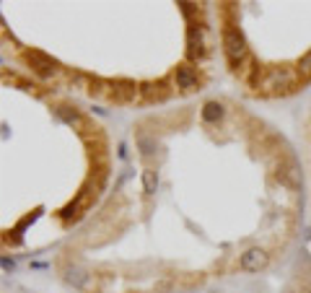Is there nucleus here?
<instances>
[{
    "label": "nucleus",
    "instance_id": "f257e3e1",
    "mask_svg": "<svg viewBox=\"0 0 311 293\" xmlns=\"http://www.w3.org/2000/svg\"><path fill=\"white\" fill-rule=\"evenodd\" d=\"M223 47H226V55L231 65H241L247 58V47H244V39H241L239 29H226L223 31Z\"/></svg>",
    "mask_w": 311,
    "mask_h": 293
},
{
    "label": "nucleus",
    "instance_id": "f03ea898",
    "mask_svg": "<svg viewBox=\"0 0 311 293\" xmlns=\"http://www.w3.org/2000/svg\"><path fill=\"white\" fill-rule=\"evenodd\" d=\"M267 265V252L264 249H247L241 254V270H247V273H259V270Z\"/></svg>",
    "mask_w": 311,
    "mask_h": 293
},
{
    "label": "nucleus",
    "instance_id": "7ed1b4c3",
    "mask_svg": "<svg viewBox=\"0 0 311 293\" xmlns=\"http://www.w3.org/2000/svg\"><path fill=\"white\" fill-rule=\"evenodd\" d=\"M29 62L37 67V70L42 73V75H50V73H55V60L52 58H47V55H42V52H37V50H31L29 55Z\"/></svg>",
    "mask_w": 311,
    "mask_h": 293
},
{
    "label": "nucleus",
    "instance_id": "20e7f679",
    "mask_svg": "<svg viewBox=\"0 0 311 293\" xmlns=\"http://www.w3.org/2000/svg\"><path fill=\"white\" fill-rule=\"evenodd\" d=\"M177 86L184 88V91H192V88H197V75L192 73V67H187V65L177 67Z\"/></svg>",
    "mask_w": 311,
    "mask_h": 293
},
{
    "label": "nucleus",
    "instance_id": "39448f33",
    "mask_svg": "<svg viewBox=\"0 0 311 293\" xmlns=\"http://www.w3.org/2000/svg\"><path fill=\"white\" fill-rule=\"evenodd\" d=\"M280 182H285L288 187H298L301 184V174H298V169L293 164H288L280 169Z\"/></svg>",
    "mask_w": 311,
    "mask_h": 293
},
{
    "label": "nucleus",
    "instance_id": "423d86ee",
    "mask_svg": "<svg viewBox=\"0 0 311 293\" xmlns=\"http://www.w3.org/2000/svg\"><path fill=\"white\" fill-rule=\"evenodd\" d=\"M223 117V107L218 104V101H205V107H202V119L205 122H218Z\"/></svg>",
    "mask_w": 311,
    "mask_h": 293
},
{
    "label": "nucleus",
    "instance_id": "0eeeda50",
    "mask_svg": "<svg viewBox=\"0 0 311 293\" xmlns=\"http://www.w3.org/2000/svg\"><path fill=\"white\" fill-rule=\"evenodd\" d=\"M143 187H145V192H148V195H153V192H156V187H158V176H156L153 169L143 172Z\"/></svg>",
    "mask_w": 311,
    "mask_h": 293
},
{
    "label": "nucleus",
    "instance_id": "6e6552de",
    "mask_svg": "<svg viewBox=\"0 0 311 293\" xmlns=\"http://www.w3.org/2000/svg\"><path fill=\"white\" fill-rule=\"evenodd\" d=\"M187 37H189V52L192 55H200L202 52V34L197 29H189Z\"/></svg>",
    "mask_w": 311,
    "mask_h": 293
},
{
    "label": "nucleus",
    "instance_id": "1a4fd4ad",
    "mask_svg": "<svg viewBox=\"0 0 311 293\" xmlns=\"http://www.w3.org/2000/svg\"><path fill=\"white\" fill-rule=\"evenodd\" d=\"M67 280H70V283H75V286H86V283H88L86 273H83V270H78V267H73L70 273H67Z\"/></svg>",
    "mask_w": 311,
    "mask_h": 293
},
{
    "label": "nucleus",
    "instance_id": "9d476101",
    "mask_svg": "<svg viewBox=\"0 0 311 293\" xmlns=\"http://www.w3.org/2000/svg\"><path fill=\"white\" fill-rule=\"evenodd\" d=\"M57 115H60L65 122H70V125H73V122H78V112L75 109H67V107H60V109H57Z\"/></svg>",
    "mask_w": 311,
    "mask_h": 293
},
{
    "label": "nucleus",
    "instance_id": "9b49d317",
    "mask_svg": "<svg viewBox=\"0 0 311 293\" xmlns=\"http://www.w3.org/2000/svg\"><path fill=\"white\" fill-rule=\"evenodd\" d=\"M137 143H140V151H143V156H151V153L156 151V143H153L151 138H145V135H140V140H137Z\"/></svg>",
    "mask_w": 311,
    "mask_h": 293
},
{
    "label": "nucleus",
    "instance_id": "f8f14e48",
    "mask_svg": "<svg viewBox=\"0 0 311 293\" xmlns=\"http://www.w3.org/2000/svg\"><path fill=\"white\" fill-rule=\"evenodd\" d=\"M298 67H301L304 73H311V52H309V55H304L301 62H298Z\"/></svg>",
    "mask_w": 311,
    "mask_h": 293
},
{
    "label": "nucleus",
    "instance_id": "ddd939ff",
    "mask_svg": "<svg viewBox=\"0 0 311 293\" xmlns=\"http://www.w3.org/2000/svg\"><path fill=\"white\" fill-rule=\"evenodd\" d=\"M3 270H13V262H10V260H8V257H5V260H3Z\"/></svg>",
    "mask_w": 311,
    "mask_h": 293
}]
</instances>
